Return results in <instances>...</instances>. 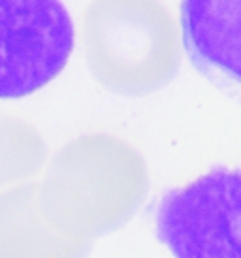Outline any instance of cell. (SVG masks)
Segmentation results:
<instances>
[{
	"label": "cell",
	"instance_id": "cell-1",
	"mask_svg": "<svg viewBox=\"0 0 241 258\" xmlns=\"http://www.w3.org/2000/svg\"><path fill=\"white\" fill-rule=\"evenodd\" d=\"M40 192L64 232L94 241L140 211L149 194V170L134 145L113 134L91 132L55 153Z\"/></svg>",
	"mask_w": 241,
	"mask_h": 258
},
{
	"label": "cell",
	"instance_id": "cell-2",
	"mask_svg": "<svg viewBox=\"0 0 241 258\" xmlns=\"http://www.w3.org/2000/svg\"><path fill=\"white\" fill-rule=\"evenodd\" d=\"M85 62L100 85L143 96L168 85L183 58L181 23L156 0H98L79 23Z\"/></svg>",
	"mask_w": 241,
	"mask_h": 258
},
{
	"label": "cell",
	"instance_id": "cell-3",
	"mask_svg": "<svg viewBox=\"0 0 241 258\" xmlns=\"http://www.w3.org/2000/svg\"><path fill=\"white\" fill-rule=\"evenodd\" d=\"M155 222L173 258H241V170L215 168L171 188Z\"/></svg>",
	"mask_w": 241,
	"mask_h": 258
},
{
	"label": "cell",
	"instance_id": "cell-4",
	"mask_svg": "<svg viewBox=\"0 0 241 258\" xmlns=\"http://www.w3.org/2000/svg\"><path fill=\"white\" fill-rule=\"evenodd\" d=\"M76 27L57 0H0V98L40 91L66 66Z\"/></svg>",
	"mask_w": 241,
	"mask_h": 258
},
{
	"label": "cell",
	"instance_id": "cell-5",
	"mask_svg": "<svg viewBox=\"0 0 241 258\" xmlns=\"http://www.w3.org/2000/svg\"><path fill=\"white\" fill-rule=\"evenodd\" d=\"M179 23L192 64L241 96V0H187Z\"/></svg>",
	"mask_w": 241,
	"mask_h": 258
},
{
	"label": "cell",
	"instance_id": "cell-6",
	"mask_svg": "<svg viewBox=\"0 0 241 258\" xmlns=\"http://www.w3.org/2000/svg\"><path fill=\"white\" fill-rule=\"evenodd\" d=\"M92 241L64 232L43 206L40 183L0 196V258H85Z\"/></svg>",
	"mask_w": 241,
	"mask_h": 258
},
{
	"label": "cell",
	"instance_id": "cell-7",
	"mask_svg": "<svg viewBox=\"0 0 241 258\" xmlns=\"http://www.w3.org/2000/svg\"><path fill=\"white\" fill-rule=\"evenodd\" d=\"M45 160L47 147L38 128L0 111V196L32 183Z\"/></svg>",
	"mask_w": 241,
	"mask_h": 258
}]
</instances>
